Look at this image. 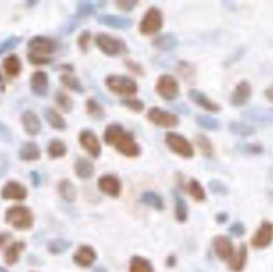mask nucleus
<instances>
[{
	"mask_svg": "<svg viewBox=\"0 0 273 272\" xmlns=\"http://www.w3.org/2000/svg\"><path fill=\"white\" fill-rule=\"evenodd\" d=\"M122 104L125 107H127L134 112H142L145 108L144 102L141 100L135 99V98H126V99L122 100Z\"/></svg>",
	"mask_w": 273,
	"mask_h": 272,
	"instance_id": "45",
	"label": "nucleus"
},
{
	"mask_svg": "<svg viewBox=\"0 0 273 272\" xmlns=\"http://www.w3.org/2000/svg\"><path fill=\"white\" fill-rule=\"evenodd\" d=\"M103 138L108 145L127 157H137L141 154V147L131 133L121 125L113 123L106 128Z\"/></svg>",
	"mask_w": 273,
	"mask_h": 272,
	"instance_id": "1",
	"label": "nucleus"
},
{
	"mask_svg": "<svg viewBox=\"0 0 273 272\" xmlns=\"http://www.w3.org/2000/svg\"><path fill=\"white\" fill-rule=\"evenodd\" d=\"M196 141L198 148L204 157H211L213 155L214 147L209 137L204 135H198Z\"/></svg>",
	"mask_w": 273,
	"mask_h": 272,
	"instance_id": "40",
	"label": "nucleus"
},
{
	"mask_svg": "<svg viewBox=\"0 0 273 272\" xmlns=\"http://www.w3.org/2000/svg\"><path fill=\"white\" fill-rule=\"evenodd\" d=\"M94 166L90 160L85 157H79L74 163V172L78 178L88 180L94 174Z\"/></svg>",
	"mask_w": 273,
	"mask_h": 272,
	"instance_id": "23",
	"label": "nucleus"
},
{
	"mask_svg": "<svg viewBox=\"0 0 273 272\" xmlns=\"http://www.w3.org/2000/svg\"><path fill=\"white\" fill-rule=\"evenodd\" d=\"M28 59L31 63L35 65L47 64L48 62H50V59L47 57H43V56L38 55V54L32 53L28 54Z\"/></svg>",
	"mask_w": 273,
	"mask_h": 272,
	"instance_id": "51",
	"label": "nucleus"
},
{
	"mask_svg": "<svg viewBox=\"0 0 273 272\" xmlns=\"http://www.w3.org/2000/svg\"><path fill=\"white\" fill-rule=\"evenodd\" d=\"M164 142L173 153L184 158H191L194 156L193 145L188 140L178 133L169 132L164 136Z\"/></svg>",
	"mask_w": 273,
	"mask_h": 272,
	"instance_id": "5",
	"label": "nucleus"
},
{
	"mask_svg": "<svg viewBox=\"0 0 273 272\" xmlns=\"http://www.w3.org/2000/svg\"><path fill=\"white\" fill-rule=\"evenodd\" d=\"M56 103L58 107L62 109V110L66 113H70L73 109V101L71 100L69 96L63 93V92H58L55 94Z\"/></svg>",
	"mask_w": 273,
	"mask_h": 272,
	"instance_id": "42",
	"label": "nucleus"
},
{
	"mask_svg": "<svg viewBox=\"0 0 273 272\" xmlns=\"http://www.w3.org/2000/svg\"><path fill=\"white\" fill-rule=\"evenodd\" d=\"M227 231L233 236L236 237V238H241L246 233L247 229L242 222L236 221L229 226Z\"/></svg>",
	"mask_w": 273,
	"mask_h": 272,
	"instance_id": "44",
	"label": "nucleus"
},
{
	"mask_svg": "<svg viewBox=\"0 0 273 272\" xmlns=\"http://www.w3.org/2000/svg\"><path fill=\"white\" fill-rule=\"evenodd\" d=\"M147 118L157 127L162 128H174L179 125V118L174 113L159 107H152L147 112Z\"/></svg>",
	"mask_w": 273,
	"mask_h": 272,
	"instance_id": "7",
	"label": "nucleus"
},
{
	"mask_svg": "<svg viewBox=\"0 0 273 272\" xmlns=\"http://www.w3.org/2000/svg\"><path fill=\"white\" fill-rule=\"evenodd\" d=\"M91 40V33L89 31H83L78 38V46L82 52H87Z\"/></svg>",
	"mask_w": 273,
	"mask_h": 272,
	"instance_id": "47",
	"label": "nucleus"
},
{
	"mask_svg": "<svg viewBox=\"0 0 273 272\" xmlns=\"http://www.w3.org/2000/svg\"><path fill=\"white\" fill-rule=\"evenodd\" d=\"M229 215L228 213L221 212V213H218L216 215V221L218 222V224H224L229 220Z\"/></svg>",
	"mask_w": 273,
	"mask_h": 272,
	"instance_id": "52",
	"label": "nucleus"
},
{
	"mask_svg": "<svg viewBox=\"0 0 273 272\" xmlns=\"http://www.w3.org/2000/svg\"><path fill=\"white\" fill-rule=\"evenodd\" d=\"M241 117L249 122L257 124H272L273 123V113L271 111L262 108H250L243 111Z\"/></svg>",
	"mask_w": 273,
	"mask_h": 272,
	"instance_id": "19",
	"label": "nucleus"
},
{
	"mask_svg": "<svg viewBox=\"0 0 273 272\" xmlns=\"http://www.w3.org/2000/svg\"><path fill=\"white\" fill-rule=\"evenodd\" d=\"M95 43L102 53L110 57L120 55L127 51V46L122 39L108 34H98L95 37Z\"/></svg>",
	"mask_w": 273,
	"mask_h": 272,
	"instance_id": "4",
	"label": "nucleus"
},
{
	"mask_svg": "<svg viewBox=\"0 0 273 272\" xmlns=\"http://www.w3.org/2000/svg\"><path fill=\"white\" fill-rule=\"evenodd\" d=\"M173 198L175 201V217L179 223H185L189 218L188 206L184 198L179 193H173Z\"/></svg>",
	"mask_w": 273,
	"mask_h": 272,
	"instance_id": "30",
	"label": "nucleus"
},
{
	"mask_svg": "<svg viewBox=\"0 0 273 272\" xmlns=\"http://www.w3.org/2000/svg\"><path fill=\"white\" fill-rule=\"evenodd\" d=\"M2 67L7 75L16 77L20 73V60L16 54H11L5 58L4 61L2 62Z\"/></svg>",
	"mask_w": 273,
	"mask_h": 272,
	"instance_id": "34",
	"label": "nucleus"
},
{
	"mask_svg": "<svg viewBox=\"0 0 273 272\" xmlns=\"http://www.w3.org/2000/svg\"><path fill=\"white\" fill-rule=\"evenodd\" d=\"M224 5V7H227L229 11L232 12H235L237 11V5L235 2H232V1H226V2H223Z\"/></svg>",
	"mask_w": 273,
	"mask_h": 272,
	"instance_id": "54",
	"label": "nucleus"
},
{
	"mask_svg": "<svg viewBox=\"0 0 273 272\" xmlns=\"http://www.w3.org/2000/svg\"><path fill=\"white\" fill-rule=\"evenodd\" d=\"M129 272H155L151 262L140 255L133 256L129 261Z\"/></svg>",
	"mask_w": 273,
	"mask_h": 272,
	"instance_id": "28",
	"label": "nucleus"
},
{
	"mask_svg": "<svg viewBox=\"0 0 273 272\" xmlns=\"http://www.w3.org/2000/svg\"><path fill=\"white\" fill-rule=\"evenodd\" d=\"M196 122L199 127L209 131H218L220 128V122L216 117L206 114H198Z\"/></svg>",
	"mask_w": 273,
	"mask_h": 272,
	"instance_id": "33",
	"label": "nucleus"
},
{
	"mask_svg": "<svg viewBox=\"0 0 273 272\" xmlns=\"http://www.w3.org/2000/svg\"><path fill=\"white\" fill-rule=\"evenodd\" d=\"M229 130L233 135L240 137H249L255 134V128L245 122L233 121L229 124Z\"/></svg>",
	"mask_w": 273,
	"mask_h": 272,
	"instance_id": "24",
	"label": "nucleus"
},
{
	"mask_svg": "<svg viewBox=\"0 0 273 272\" xmlns=\"http://www.w3.org/2000/svg\"><path fill=\"white\" fill-rule=\"evenodd\" d=\"M166 264L168 267L171 268V267H174L176 264V258L175 256H173V255H170V256L167 258Z\"/></svg>",
	"mask_w": 273,
	"mask_h": 272,
	"instance_id": "56",
	"label": "nucleus"
},
{
	"mask_svg": "<svg viewBox=\"0 0 273 272\" xmlns=\"http://www.w3.org/2000/svg\"><path fill=\"white\" fill-rule=\"evenodd\" d=\"M21 41L20 38H17V37H13V38H9V39L5 41L0 46V55L2 53H4L5 51L12 48V47H16V45L19 43Z\"/></svg>",
	"mask_w": 273,
	"mask_h": 272,
	"instance_id": "50",
	"label": "nucleus"
},
{
	"mask_svg": "<svg viewBox=\"0 0 273 272\" xmlns=\"http://www.w3.org/2000/svg\"><path fill=\"white\" fill-rule=\"evenodd\" d=\"M31 179L33 182L34 185L37 187L38 184H40V177L36 172H32L31 173Z\"/></svg>",
	"mask_w": 273,
	"mask_h": 272,
	"instance_id": "55",
	"label": "nucleus"
},
{
	"mask_svg": "<svg viewBox=\"0 0 273 272\" xmlns=\"http://www.w3.org/2000/svg\"><path fill=\"white\" fill-rule=\"evenodd\" d=\"M92 272H108V271L106 269V268H103V267H96L95 268H93V270Z\"/></svg>",
	"mask_w": 273,
	"mask_h": 272,
	"instance_id": "58",
	"label": "nucleus"
},
{
	"mask_svg": "<svg viewBox=\"0 0 273 272\" xmlns=\"http://www.w3.org/2000/svg\"><path fill=\"white\" fill-rule=\"evenodd\" d=\"M58 193L65 201L72 203L77 197L76 187L72 182L68 179L61 181L58 186Z\"/></svg>",
	"mask_w": 273,
	"mask_h": 272,
	"instance_id": "29",
	"label": "nucleus"
},
{
	"mask_svg": "<svg viewBox=\"0 0 273 272\" xmlns=\"http://www.w3.org/2000/svg\"><path fill=\"white\" fill-rule=\"evenodd\" d=\"M96 6L92 2H83L78 5L77 16L78 17H86L91 16L95 11Z\"/></svg>",
	"mask_w": 273,
	"mask_h": 272,
	"instance_id": "46",
	"label": "nucleus"
},
{
	"mask_svg": "<svg viewBox=\"0 0 273 272\" xmlns=\"http://www.w3.org/2000/svg\"><path fill=\"white\" fill-rule=\"evenodd\" d=\"M252 93L253 89L250 83L247 81H241L237 85L232 93L230 103L236 108L244 107L251 98Z\"/></svg>",
	"mask_w": 273,
	"mask_h": 272,
	"instance_id": "13",
	"label": "nucleus"
},
{
	"mask_svg": "<svg viewBox=\"0 0 273 272\" xmlns=\"http://www.w3.org/2000/svg\"><path fill=\"white\" fill-rule=\"evenodd\" d=\"M115 4L119 9L124 11H130L135 8L136 6L138 5L137 1L133 0H122V1H117Z\"/></svg>",
	"mask_w": 273,
	"mask_h": 272,
	"instance_id": "49",
	"label": "nucleus"
},
{
	"mask_svg": "<svg viewBox=\"0 0 273 272\" xmlns=\"http://www.w3.org/2000/svg\"><path fill=\"white\" fill-rule=\"evenodd\" d=\"M264 96H265L267 99L269 100V102L273 103V85L265 89Z\"/></svg>",
	"mask_w": 273,
	"mask_h": 272,
	"instance_id": "53",
	"label": "nucleus"
},
{
	"mask_svg": "<svg viewBox=\"0 0 273 272\" xmlns=\"http://www.w3.org/2000/svg\"><path fill=\"white\" fill-rule=\"evenodd\" d=\"M98 187L102 193L112 198H118L122 193V182L118 177L112 174L102 175L98 179Z\"/></svg>",
	"mask_w": 273,
	"mask_h": 272,
	"instance_id": "12",
	"label": "nucleus"
},
{
	"mask_svg": "<svg viewBox=\"0 0 273 272\" xmlns=\"http://www.w3.org/2000/svg\"><path fill=\"white\" fill-rule=\"evenodd\" d=\"M98 22L106 27L114 29H129L133 26V20L126 16L116 15H101L98 17Z\"/></svg>",
	"mask_w": 273,
	"mask_h": 272,
	"instance_id": "18",
	"label": "nucleus"
},
{
	"mask_svg": "<svg viewBox=\"0 0 273 272\" xmlns=\"http://www.w3.org/2000/svg\"><path fill=\"white\" fill-rule=\"evenodd\" d=\"M98 259V254L91 245H81L73 255L76 265L82 268H91Z\"/></svg>",
	"mask_w": 273,
	"mask_h": 272,
	"instance_id": "14",
	"label": "nucleus"
},
{
	"mask_svg": "<svg viewBox=\"0 0 273 272\" xmlns=\"http://www.w3.org/2000/svg\"><path fill=\"white\" fill-rule=\"evenodd\" d=\"M189 193L196 201L203 202L206 199V193L202 184L198 180L191 179L188 184Z\"/></svg>",
	"mask_w": 273,
	"mask_h": 272,
	"instance_id": "35",
	"label": "nucleus"
},
{
	"mask_svg": "<svg viewBox=\"0 0 273 272\" xmlns=\"http://www.w3.org/2000/svg\"><path fill=\"white\" fill-rule=\"evenodd\" d=\"M140 200L142 204L153 208L154 210L162 211L164 209V204L163 199L161 197L160 195L153 191H146L142 193Z\"/></svg>",
	"mask_w": 273,
	"mask_h": 272,
	"instance_id": "26",
	"label": "nucleus"
},
{
	"mask_svg": "<svg viewBox=\"0 0 273 272\" xmlns=\"http://www.w3.org/2000/svg\"><path fill=\"white\" fill-rule=\"evenodd\" d=\"M237 148L240 153L251 156L262 155L265 151L264 146L257 143H239Z\"/></svg>",
	"mask_w": 273,
	"mask_h": 272,
	"instance_id": "37",
	"label": "nucleus"
},
{
	"mask_svg": "<svg viewBox=\"0 0 273 272\" xmlns=\"http://www.w3.org/2000/svg\"><path fill=\"white\" fill-rule=\"evenodd\" d=\"M45 119L52 128L56 130L63 131L67 128V123L64 118L52 108H45L43 109Z\"/></svg>",
	"mask_w": 273,
	"mask_h": 272,
	"instance_id": "25",
	"label": "nucleus"
},
{
	"mask_svg": "<svg viewBox=\"0 0 273 272\" xmlns=\"http://www.w3.org/2000/svg\"><path fill=\"white\" fill-rule=\"evenodd\" d=\"M189 99L197 106L201 107L204 110L210 113H219L221 110V107L217 102H213L205 93L198 90H191L188 93Z\"/></svg>",
	"mask_w": 273,
	"mask_h": 272,
	"instance_id": "16",
	"label": "nucleus"
},
{
	"mask_svg": "<svg viewBox=\"0 0 273 272\" xmlns=\"http://www.w3.org/2000/svg\"><path fill=\"white\" fill-rule=\"evenodd\" d=\"M8 239H9V235L7 233V234L0 235V246L3 245Z\"/></svg>",
	"mask_w": 273,
	"mask_h": 272,
	"instance_id": "57",
	"label": "nucleus"
},
{
	"mask_svg": "<svg viewBox=\"0 0 273 272\" xmlns=\"http://www.w3.org/2000/svg\"><path fill=\"white\" fill-rule=\"evenodd\" d=\"M48 75L43 71H36L31 78V89L38 95H45L48 91Z\"/></svg>",
	"mask_w": 273,
	"mask_h": 272,
	"instance_id": "22",
	"label": "nucleus"
},
{
	"mask_svg": "<svg viewBox=\"0 0 273 272\" xmlns=\"http://www.w3.org/2000/svg\"><path fill=\"white\" fill-rule=\"evenodd\" d=\"M249 259V249L245 243H241L237 250L228 261V268L231 272H243Z\"/></svg>",
	"mask_w": 273,
	"mask_h": 272,
	"instance_id": "17",
	"label": "nucleus"
},
{
	"mask_svg": "<svg viewBox=\"0 0 273 272\" xmlns=\"http://www.w3.org/2000/svg\"><path fill=\"white\" fill-rule=\"evenodd\" d=\"M40 148L33 142H28L23 145L19 151V157L22 161L26 162L37 161L40 158Z\"/></svg>",
	"mask_w": 273,
	"mask_h": 272,
	"instance_id": "31",
	"label": "nucleus"
},
{
	"mask_svg": "<svg viewBox=\"0 0 273 272\" xmlns=\"http://www.w3.org/2000/svg\"><path fill=\"white\" fill-rule=\"evenodd\" d=\"M0 272H7V271L5 270L4 268H2L0 266Z\"/></svg>",
	"mask_w": 273,
	"mask_h": 272,
	"instance_id": "59",
	"label": "nucleus"
},
{
	"mask_svg": "<svg viewBox=\"0 0 273 272\" xmlns=\"http://www.w3.org/2000/svg\"><path fill=\"white\" fill-rule=\"evenodd\" d=\"M47 151L52 158H60L67 153V145L60 140H52L48 145Z\"/></svg>",
	"mask_w": 273,
	"mask_h": 272,
	"instance_id": "39",
	"label": "nucleus"
},
{
	"mask_svg": "<svg viewBox=\"0 0 273 272\" xmlns=\"http://www.w3.org/2000/svg\"><path fill=\"white\" fill-rule=\"evenodd\" d=\"M87 112L92 118L95 120H102L105 117V111L100 103L93 98L87 100L86 104Z\"/></svg>",
	"mask_w": 273,
	"mask_h": 272,
	"instance_id": "38",
	"label": "nucleus"
},
{
	"mask_svg": "<svg viewBox=\"0 0 273 272\" xmlns=\"http://www.w3.org/2000/svg\"><path fill=\"white\" fill-rule=\"evenodd\" d=\"M156 91L163 99L173 101L180 93V87L178 81L173 76L163 74L158 79L156 84Z\"/></svg>",
	"mask_w": 273,
	"mask_h": 272,
	"instance_id": "8",
	"label": "nucleus"
},
{
	"mask_svg": "<svg viewBox=\"0 0 273 272\" xmlns=\"http://www.w3.org/2000/svg\"><path fill=\"white\" fill-rule=\"evenodd\" d=\"M26 248V244L23 242H15L9 246L5 253V262L8 265H13L18 262L21 253Z\"/></svg>",
	"mask_w": 273,
	"mask_h": 272,
	"instance_id": "32",
	"label": "nucleus"
},
{
	"mask_svg": "<svg viewBox=\"0 0 273 272\" xmlns=\"http://www.w3.org/2000/svg\"><path fill=\"white\" fill-rule=\"evenodd\" d=\"M1 194L5 199L23 200L27 198V191L26 187L19 182L11 181L3 186Z\"/></svg>",
	"mask_w": 273,
	"mask_h": 272,
	"instance_id": "20",
	"label": "nucleus"
},
{
	"mask_svg": "<svg viewBox=\"0 0 273 272\" xmlns=\"http://www.w3.org/2000/svg\"><path fill=\"white\" fill-rule=\"evenodd\" d=\"M153 45L161 51H169L177 47L178 40L173 34H164L153 40Z\"/></svg>",
	"mask_w": 273,
	"mask_h": 272,
	"instance_id": "27",
	"label": "nucleus"
},
{
	"mask_svg": "<svg viewBox=\"0 0 273 272\" xmlns=\"http://www.w3.org/2000/svg\"><path fill=\"white\" fill-rule=\"evenodd\" d=\"M163 26L162 11L157 7H150L141 20L139 30L144 36H153L160 31Z\"/></svg>",
	"mask_w": 273,
	"mask_h": 272,
	"instance_id": "6",
	"label": "nucleus"
},
{
	"mask_svg": "<svg viewBox=\"0 0 273 272\" xmlns=\"http://www.w3.org/2000/svg\"><path fill=\"white\" fill-rule=\"evenodd\" d=\"M21 121L24 130L29 135H37L40 132L42 128L40 119L33 111H26L22 114Z\"/></svg>",
	"mask_w": 273,
	"mask_h": 272,
	"instance_id": "21",
	"label": "nucleus"
},
{
	"mask_svg": "<svg viewBox=\"0 0 273 272\" xmlns=\"http://www.w3.org/2000/svg\"><path fill=\"white\" fill-rule=\"evenodd\" d=\"M273 241V224L264 220L258 227L250 239L252 247L258 250L269 248Z\"/></svg>",
	"mask_w": 273,
	"mask_h": 272,
	"instance_id": "9",
	"label": "nucleus"
},
{
	"mask_svg": "<svg viewBox=\"0 0 273 272\" xmlns=\"http://www.w3.org/2000/svg\"><path fill=\"white\" fill-rule=\"evenodd\" d=\"M79 143L82 148L93 158H98L102 153V145L98 136L93 131L85 129L79 134Z\"/></svg>",
	"mask_w": 273,
	"mask_h": 272,
	"instance_id": "11",
	"label": "nucleus"
},
{
	"mask_svg": "<svg viewBox=\"0 0 273 272\" xmlns=\"http://www.w3.org/2000/svg\"><path fill=\"white\" fill-rule=\"evenodd\" d=\"M60 81L65 87L69 88L71 91L76 92V93H82L84 91L82 83L79 82L78 78L69 74H63L61 76Z\"/></svg>",
	"mask_w": 273,
	"mask_h": 272,
	"instance_id": "41",
	"label": "nucleus"
},
{
	"mask_svg": "<svg viewBox=\"0 0 273 272\" xmlns=\"http://www.w3.org/2000/svg\"><path fill=\"white\" fill-rule=\"evenodd\" d=\"M246 48L244 47H240L237 49L234 53L232 54L229 58H227L225 61V66L226 67H230L232 65L234 64L236 62H239L240 60L242 59L243 57L246 54Z\"/></svg>",
	"mask_w": 273,
	"mask_h": 272,
	"instance_id": "48",
	"label": "nucleus"
},
{
	"mask_svg": "<svg viewBox=\"0 0 273 272\" xmlns=\"http://www.w3.org/2000/svg\"><path fill=\"white\" fill-rule=\"evenodd\" d=\"M107 88L113 93L122 96H131L138 92L137 82L128 76L112 74L106 78Z\"/></svg>",
	"mask_w": 273,
	"mask_h": 272,
	"instance_id": "3",
	"label": "nucleus"
},
{
	"mask_svg": "<svg viewBox=\"0 0 273 272\" xmlns=\"http://www.w3.org/2000/svg\"><path fill=\"white\" fill-rule=\"evenodd\" d=\"M209 188L214 194L226 196L229 194V188L222 181L218 179H212L209 182Z\"/></svg>",
	"mask_w": 273,
	"mask_h": 272,
	"instance_id": "43",
	"label": "nucleus"
},
{
	"mask_svg": "<svg viewBox=\"0 0 273 272\" xmlns=\"http://www.w3.org/2000/svg\"><path fill=\"white\" fill-rule=\"evenodd\" d=\"M5 220L17 230H28L33 226V213L25 206H13L5 213Z\"/></svg>",
	"mask_w": 273,
	"mask_h": 272,
	"instance_id": "2",
	"label": "nucleus"
},
{
	"mask_svg": "<svg viewBox=\"0 0 273 272\" xmlns=\"http://www.w3.org/2000/svg\"><path fill=\"white\" fill-rule=\"evenodd\" d=\"M28 48L32 51V54L43 55L54 53L56 49L55 42L51 38L43 36H36L30 39Z\"/></svg>",
	"mask_w": 273,
	"mask_h": 272,
	"instance_id": "15",
	"label": "nucleus"
},
{
	"mask_svg": "<svg viewBox=\"0 0 273 272\" xmlns=\"http://www.w3.org/2000/svg\"><path fill=\"white\" fill-rule=\"evenodd\" d=\"M213 248L216 256L221 261L228 262L236 252L232 239L224 235H218L213 239Z\"/></svg>",
	"mask_w": 273,
	"mask_h": 272,
	"instance_id": "10",
	"label": "nucleus"
},
{
	"mask_svg": "<svg viewBox=\"0 0 273 272\" xmlns=\"http://www.w3.org/2000/svg\"><path fill=\"white\" fill-rule=\"evenodd\" d=\"M72 242L66 239H55L48 243V251L53 254H60L69 250Z\"/></svg>",
	"mask_w": 273,
	"mask_h": 272,
	"instance_id": "36",
	"label": "nucleus"
}]
</instances>
